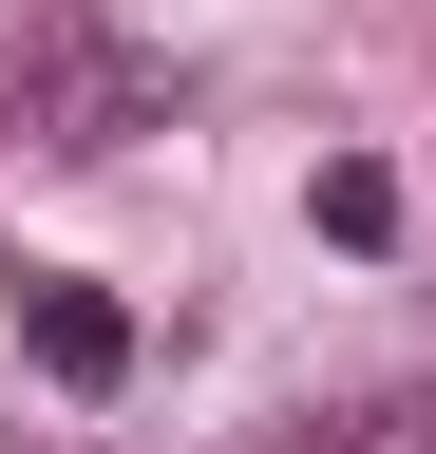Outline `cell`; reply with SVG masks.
<instances>
[{
    "label": "cell",
    "instance_id": "cell-1",
    "mask_svg": "<svg viewBox=\"0 0 436 454\" xmlns=\"http://www.w3.org/2000/svg\"><path fill=\"white\" fill-rule=\"evenodd\" d=\"M20 340H38L58 397H115V379H133V303H115L95 265H20Z\"/></svg>",
    "mask_w": 436,
    "mask_h": 454
},
{
    "label": "cell",
    "instance_id": "cell-3",
    "mask_svg": "<svg viewBox=\"0 0 436 454\" xmlns=\"http://www.w3.org/2000/svg\"><path fill=\"white\" fill-rule=\"evenodd\" d=\"M38 57H58V0H0V114L38 95Z\"/></svg>",
    "mask_w": 436,
    "mask_h": 454
},
{
    "label": "cell",
    "instance_id": "cell-2",
    "mask_svg": "<svg viewBox=\"0 0 436 454\" xmlns=\"http://www.w3.org/2000/svg\"><path fill=\"white\" fill-rule=\"evenodd\" d=\"M322 247H399V170H379V152H322Z\"/></svg>",
    "mask_w": 436,
    "mask_h": 454
}]
</instances>
